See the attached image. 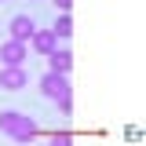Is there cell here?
Wrapping results in <instances>:
<instances>
[{"label": "cell", "mask_w": 146, "mask_h": 146, "mask_svg": "<svg viewBox=\"0 0 146 146\" xmlns=\"http://www.w3.org/2000/svg\"><path fill=\"white\" fill-rule=\"evenodd\" d=\"M26 58H29V44H18V40L0 44V62L4 66H26Z\"/></svg>", "instance_id": "4"}, {"label": "cell", "mask_w": 146, "mask_h": 146, "mask_svg": "<svg viewBox=\"0 0 146 146\" xmlns=\"http://www.w3.org/2000/svg\"><path fill=\"white\" fill-rule=\"evenodd\" d=\"M55 106H58V113H62V117H70V113H73V95H62V99H55Z\"/></svg>", "instance_id": "9"}, {"label": "cell", "mask_w": 146, "mask_h": 146, "mask_svg": "<svg viewBox=\"0 0 146 146\" xmlns=\"http://www.w3.org/2000/svg\"><path fill=\"white\" fill-rule=\"evenodd\" d=\"M7 33H11V40H18V44H29V36L36 33V22L29 15H15L7 22Z\"/></svg>", "instance_id": "5"}, {"label": "cell", "mask_w": 146, "mask_h": 146, "mask_svg": "<svg viewBox=\"0 0 146 146\" xmlns=\"http://www.w3.org/2000/svg\"><path fill=\"white\" fill-rule=\"evenodd\" d=\"M0 4H7V0H0Z\"/></svg>", "instance_id": "12"}, {"label": "cell", "mask_w": 146, "mask_h": 146, "mask_svg": "<svg viewBox=\"0 0 146 146\" xmlns=\"http://www.w3.org/2000/svg\"><path fill=\"white\" fill-rule=\"evenodd\" d=\"M29 48H33L36 55H44V58H48V55L58 48V40H55V33H51V29H36V33L29 36Z\"/></svg>", "instance_id": "6"}, {"label": "cell", "mask_w": 146, "mask_h": 146, "mask_svg": "<svg viewBox=\"0 0 146 146\" xmlns=\"http://www.w3.org/2000/svg\"><path fill=\"white\" fill-rule=\"evenodd\" d=\"M51 146H73V135H70V131H55V135H51Z\"/></svg>", "instance_id": "10"}, {"label": "cell", "mask_w": 146, "mask_h": 146, "mask_svg": "<svg viewBox=\"0 0 146 146\" xmlns=\"http://www.w3.org/2000/svg\"><path fill=\"white\" fill-rule=\"evenodd\" d=\"M51 4H55V7H58V15H66V11H70V7H73V0H51Z\"/></svg>", "instance_id": "11"}, {"label": "cell", "mask_w": 146, "mask_h": 146, "mask_svg": "<svg viewBox=\"0 0 146 146\" xmlns=\"http://www.w3.org/2000/svg\"><path fill=\"white\" fill-rule=\"evenodd\" d=\"M0 88H4V91L29 88V73H26V66H4V70H0Z\"/></svg>", "instance_id": "3"}, {"label": "cell", "mask_w": 146, "mask_h": 146, "mask_svg": "<svg viewBox=\"0 0 146 146\" xmlns=\"http://www.w3.org/2000/svg\"><path fill=\"white\" fill-rule=\"evenodd\" d=\"M48 66H51V73L70 77V70H73V51H70V48H55V51L48 55Z\"/></svg>", "instance_id": "7"}, {"label": "cell", "mask_w": 146, "mask_h": 146, "mask_svg": "<svg viewBox=\"0 0 146 146\" xmlns=\"http://www.w3.org/2000/svg\"><path fill=\"white\" fill-rule=\"evenodd\" d=\"M51 33H55V40H70V36H73V18H70V11H66V15H55Z\"/></svg>", "instance_id": "8"}, {"label": "cell", "mask_w": 146, "mask_h": 146, "mask_svg": "<svg viewBox=\"0 0 146 146\" xmlns=\"http://www.w3.org/2000/svg\"><path fill=\"white\" fill-rule=\"evenodd\" d=\"M40 91H44V99H62V95H73V88H70V77H62V73H44L40 77Z\"/></svg>", "instance_id": "2"}, {"label": "cell", "mask_w": 146, "mask_h": 146, "mask_svg": "<svg viewBox=\"0 0 146 146\" xmlns=\"http://www.w3.org/2000/svg\"><path fill=\"white\" fill-rule=\"evenodd\" d=\"M0 131L11 135L15 143H33L40 135V124L29 113H22V110H0Z\"/></svg>", "instance_id": "1"}]
</instances>
